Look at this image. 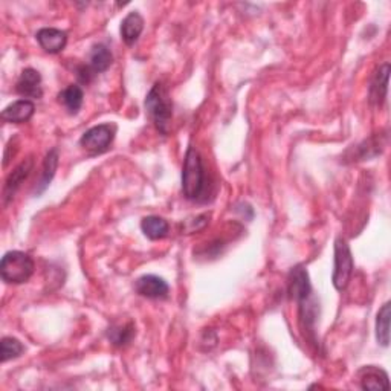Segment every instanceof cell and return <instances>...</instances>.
<instances>
[{"mask_svg":"<svg viewBox=\"0 0 391 391\" xmlns=\"http://www.w3.org/2000/svg\"><path fill=\"white\" fill-rule=\"evenodd\" d=\"M206 173L202 156L193 146L188 147L182 168V191L188 200H202L206 193Z\"/></svg>","mask_w":391,"mask_h":391,"instance_id":"6da1fadb","label":"cell"},{"mask_svg":"<svg viewBox=\"0 0 391 391\" xmlns=\"http://www.w3.org/2000/svg\"><path fill=\"white\" fill-rule=\"evenodd\" d=\"M146 112L148 113L151 121H153L158 132L162 135H168L173 118V103L168 91L162 83H156L150 89L146 98Z\"/></svg>","mask_w":391,"mask_h":391,"instance_id":"7a4b0ae2","label":"cell"},{"mask_svg":"<svg viewBox=\"0 0 391 391\" xmlns=\"http://www.w3.org/2000/svg\"><path fill=\"white\" fill-rule=\"evenodd\" d=\"M34 260L26 253L9 251L0 262V275L8 285H21L34 274Z\"/></svg>","mask_w":391,"mask_h":391,"instance_id":"3957f363","label":"cell"},{"mask_svg":"<svg viewBox=\"0 0 391 391\" xmlns=\"http://www.w3.org/2000/svg\"><path fill=\"white\" fill-rule=\"evenodd\" d=\"M353 274V255L350 246L347 245L342 237L335 240V265L332 281L336 290H344L349 286V281Z\"/></svg>","mask_w":391,"mask_h":391,"instance_id":"277c9868","label":"cell"},{"mask_svg":"<svg viewBox=\"0 0 391 391\" xmlns=\"http://www.w3.org/2000/svg\"><path fill=\"white\" fill-rule=\"evenodd\" d=\"M115 133H116V127L113 124L95 126L81 136L80 144L93 155L104 153V151L113 143Z\"/></svg>","mask_w":391,"mask_h":391,"instance_id":"5b68a950","label":"cell"},{"mask_svg":"<svg viewBox=\"0 0 391 391\" xmlns=\"http://www.w3.org/2000/svg\"><path fill=\"white\" fill-rule=\"evenodd\" d=\"M135 290L139 293L141 297L151 298V300H159L168 297L170 286L164 278L158 275H143L135 281Z\"/></svg>","mask_w":391,"mask_h":391,"instance_id":"8992f818","label":"cell"},{"mask_svg":"<svg viewBox=\"0 0 391 391\" xmlns=\"http://www.w3.org/2000/svg\"><path fill=\"white\" fill-rule=\"evenodd\" d=\"M289 295L298 304L312 297V286L308 270L304 266H295L289 274Z\"/></svg>","mask_w":391,"mask_h":391,"instance_id":"52a82bcc","label":"cell"},{"mask_svg":"<svg viewBox=\"0 0 391 391\" xmlns=\"http://www.w3.org/2000/svg\"><path fill=\"white\" fill-rule=\"evenodd\" d=\"M36 39L41 49L49 54H59L68 45V34L57 28H41Z\"/></svg>","mask_w":391,"mask_h":391,"instance_id":"ba28073f","label":"cell"},{"mask_svg":"<svg viewBox=\"0 0 391 391\" xmlns=\"http://www.w3.org/2000/svg\"><path fill=\"white\" fill-rule=\"evenodd\" d=\"M16 91L21 96L32 98V100H39V98H41V95H43L41 75L32 68L25 69L20 73V78L17 80Z\"/></svg>","mask_w":391,"mask_h":391,"instance_id":"9c48e42d","label":"cell"},{"mask_svg":"<svg viewBox=\"0 0 391 391\" xmlns=\"http://www.w3.org/2000/svg\"><path fill=\"white\" fill-rule=\"evenodd\" d=\"M357 381L362 390H388V375L384 372L382 368L375 367V365H367L362 367L360 372H357Z\"/></svg>","mask_w":391,"mask_h":391,"instance_id":"30bf717a","label":"cell"},{"mask_svg":"<svg viewBox=\"0 0 391 391\" xmlns=\"http://www.w3.org/2000/svg\"><path fill=\"white\" fill-rule=\"evenodd\" d=\"M36 112V104L31 100H17L13 104H9L4 108L2 112V119L5 123L11 124H24L32 118Z\"/></svg>","mask_w":391,"mask_h":391,"instance_id":"8fae6325","label":"cell"},{"mask_svg":"<svg viewBox=\"0 0 391 391\" xmlns=\"http://www.w3.org/2000/svg\"><path fill=\"white\" fill-rule=\"evenodd\" d=\"M32 167H34V161H32V158H28L8 176V179L5 182V188H4V202L5 203H8L11 199H14L17 190L20 188L21 183L26 181L29 173L32 171Z\"/></svg>","mask_w":391,"mask_h":391,"instance_id":"7c38bea8","label":"cell"},{"mask_svg":"<svg viewBox=\"0 0 391 391\" xmlns=\"http://www.w3.org/2000/svg\"><path fill=\"white\" fill-rule=\"evenodd\" d=\"M143 31H144V19L138 13V11L128 13L121 21V29H119V32H121V39L127 46H133L138 41V39L141 37V34H143Z\"/></svg>","mask_w":391,"mask_h":391,"instance_id":"4fadbf2b","label":"cell"},{"mask_svg":"<svg viewBox=\"0 0 391 391\" xmlns=\"http://www.w3.org/2000/svg\"><path fill=\"white\" fill-rule=\"evenodd\" d=\"M388 75H390V64L385 63L379 68L375 73V77L370 84V103L376 106H382L387 98L388 91Z\"/></svg>","mask_w":391,"mask_h":391,"instance_id":"5bb4252c","label":"cell"},{"mask_svg":"<svg viewBox=\"0 0 391 391\" xmlns=\"http://www.w3.org/2000/svg\"><path fill=\"white\" fill-rule=\"evenodd\" d=\"M141 230H143L144 235L148 237L150 240H161V238L168 235L170 225L159 215H147L141 222Z\"/></svg>","mask_w":391,"mask_h":391,"instance_id":"9a60e30c","label":"cell"},{"mask_svg":"<svg viewBox=\"0 0 391 391\" xmlns=\"http://www.w3.org/2000/svg\"><path fill=\"white\" fill-rule=\"evenodd\" d=\"M59 101H60V104L66 107V111L71 115H75V113H78V111L83 106L84 92L78 84H71L66 89H63L59 93Z\"/></svg>","mask_w":391,"mask_h":391,"instance_id":"2e32d148","label":"cell"},{"mask_svg":"<svg viewBox=\"0 0 391 391\" xmlns=\"http://www.w3.org/2000/svg\"><path fill=\"white\" fill-rule=\"evenodd\" d=\"M113 56L111 49L106 45H95L91 51L89 56V66L95 73L106 72L108 68L112 66Z\"/></svg>","mask_w":391,"mask_h":391,"instance_id":"e0dca14e","label":"cell"},{"mask_svg":"<svg viewBox=\"0 0 391 391\" xmlns=\"http://www.w3.org/2000/svg\"><path fill=\"white\" fill-rule=\"evenodd\" d=\"M57 166H59V150L52 148L46 155L45 162H43V171H41V178H40L39 186H37V194H41L48 188L52 178L56 176Z\"/></svg>","mask_w":391,"mask_h":391,"instance_id":"ac0fdd59","label":"cell"},{"mask_svg":"<svg viewBox=\"0 0 391 391\" xmlns=\"http://www.w3.org/2000/svg\"><path fill=\"white\" fill-rule=\"evenodd\" d=\"M390 317H391V306L390 303H385L379 309L376 317V340L382 347H388L390 344Z\"/></svg>","mask_w":391,"mask_h":391,"instance_id":"d6986e66","label":"cell"},{"mask_svg":"<svg viewBox=\"0 0 391 391\" xmlns=\"http://www.w3.org/2000/svg\"><path fill=\"white\" fill-rule=\"evenodd\" d=\"M24 352L25 345L17 338H13V336H5V338L0 341V357H2V362L16 360V357H19Z\"/></svg>","mask_w":391,"mask_h":391,"instance_id":"ffe728a7","label":"cell"},{"mask_svg":"<svg viewBox=\"0 0 391 391\" xmlns=\"http://www.w3.org/2000/svg\"><path fill=\"white\" fill-rule=\"evenodd\" d=\"M133 336H135L133 323L118 325V327H112L111 330H108V340H111V342L113 345H118V347L127 345L130 341L133 340Z\"/></svg>","mask_w":391,"mask_h":391,"instance_id":"44dd1931","label":"cell"},{"mask_svg":"<svg viewBox=\"0 0 391 391\" xmlns=\"http://www.w3.org/2000/svg\"><path fill=\"white\" fill-rule=\"evenodd\" d=\"M372 143H373V138H372V139H368V141H365V143H364V144H365V146H370ZM364 144H361V146H360V150H361V158H362V159H365V158H368V153H365V148H364ZM377 146H379V144H377ZM377 146H375V147H368L367 150H372V148H373L375 151H377V153H379V148H377Z\"/></svg>","mask_w":391,"mask_h":391,"instance_id":"7402d4cb","label":"cell"}]
</instances>
